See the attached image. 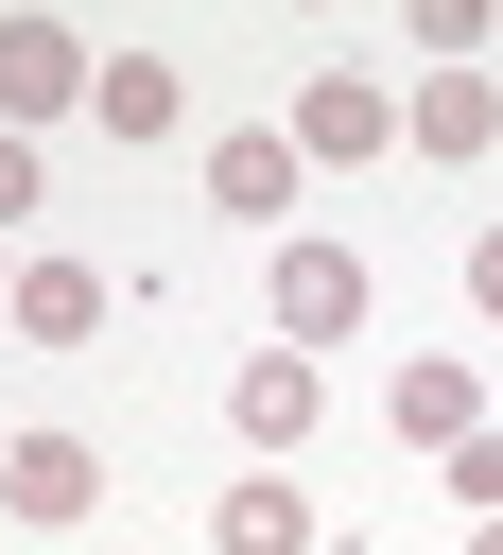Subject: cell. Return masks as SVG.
Returning <instances> with one entry per match:
<instances>
[{"mask_svg": "<svg viewBox=\"0 0 503 555\" xmlns=\"http://www.w3.org/2000/svg\"><path fill=\"white\" fill-rule=\"evenodd\" d=\"M260 312H278V347H312V364H330V347L382 312V260H364V243H330V225H295V243L260 260Z\"/></svg>", "mask_w": 503, "mask_h": 555, "instance_id": "obj_1", "label": "cell"}, {"mask_svg": "<svg viewBox=\"0 0 503 555\" xmlns=\"http://www.w3.org/2000/svg\"><path fill=\"white\" fill-rule=\"evenodd\" d=\"M87 87H104V52H87L69 17H0V139H35V121H87Z\"/></svg>", "mask_w": 503, "mask_h": 555, "instance_id": "obj_2", "label": "cell"}, {"mask_svg": "<svg viewBox=\"0 0 503 555\" xmlns=\"http://www.w3.org/2000/svg\"><path fill=\"white\" fill-rule=\"evenodd\" d=\"M278 139H295L312 173H364V156H399V87H364V69H312V87L278 104Z\"/></svg>", "mask_w": 503, "mask_h": 555, "instance_id": "obj_3", "label": "cell"}, {"mask_svg": "<svg viewBox=\"0 0 503 555\" xmlns=\"http://www.w3.org/2000/svg\"><path fill=\"white\" fill-rule=\"evenodd\" d=\"M87 503H104V451H87V434H17V451H0V520H17V538H69Z\"/></svg>", "mask_w": 503, "mask_h": 555, "instance_id": "obj_4", "label": "cell"}, {"mask_svg": "<svg viewBox=\"0 0 503 555\" xmlns=\"http://www.w3.org/2000/svg\"><path fill=\"white\" fill-rule=\"evenodd\" d=\"M312 416H330V382H312V347H260L243 382H225V434L278 468V451H312Z\"/></svg>", "mask_w": 503, "mask_h": 555, "instance_id": "obj_5", "label": "cell"}, {"mask_svg": "<svg viewBox=\"0 0 503 555\" xmlns=\"http://www.w3.org/2000/svg\"><path fill=\"white\" fill-rule=\"evenodd\" d=\"M382 434H399V451H434V468H451V451H468V434H486V382H468V364H451V347H416V364H399V382H382Z\"/></svg>", "mask_w": 503, "mask_h": 555, "instance_id": "obj_6", "label": "cell"}, {"mask_svg": "<svg viewBox=\"0 0 503 555\" xmlns=\"http://www.w3.org/2000/svg\"><path fill=\"white\" fill-rule=\"evenodd\" d=\"M486 139H503V87H486V69H416V87H399V156H451V173H468Z\"/></svg>", "mask_w": 503, "mask_h": 555, "instance_id": "obj_7", "label": "cell"}, {"mask_svg": "<svg viewBox=\"0 0 503 555\" xmlns=\"http://www.w3.org/2000/svg\"><path fill=\"white\" fill-rule=\"evenodd\" d=\"M295 191H312V156H295L278 121H243V139H208V208H225V225H295Z\"/></svg>", "mask_w": 503, "mask_h": 555, "instance_id": "obj_8", "label": "cell"}, {"mask_svg": "<svg viewBox=\"0 0 503 555\" xmlns=\"http://www.w3.org/2000/svg\"><path fill=\"white\" fill-rule=\"evenodd\" d=\"M208 555H347V538H330V520H312L278 468H243V486L208 503Z\"/></svg>", "mask_w": 503, "mask_h": 555, "instance_id": "obj_9", "label": "cell"}, {"mask_svg": "<svg viewBox=\"0 0 503 555\" xmlns=\"http://www.w3.org/2000/svg\"><path fill=\"white\" fill-rule=\"evenodd\" d=\"M87 121H104V139H139V156H156V139H173V121H191V69H173V52H104V87H87Z\"/></svg>", "mask_w": 503, "mask_h": 555, "instance_id": "obj_10", "label": "cell"}, {"mask_svg": "<svg viewBox=\"0 0 503 555\" xmlns=\"http://www.w3.org/2000/svg\"><path fill=\"white\" fill-rule=\"evenodd\" d=\"M104 312H121V278H87L69 243H35V260H17V330H35V347H87Z\"/></svg>", "mask_w": 503, "mask_h": 555, "instance_id": "obj_11", "label": "cell"}, {"mask_svg": "<svg viewBox=\"0 0 503 555\" xmlns=\"http://www.w3.org/2000/svg\"><path fill=\"white\" fill-rule=\"evenodd\" d=\"M451 503H468V520H503V416H486V434L451 451Z\"/></svg>", "mask_w": 503, "mask_h": 555, "instance_id": "obj_12", "label": "cell"}, {"mask_svg": "<svg viewBox=\"0 0 503 555\" xmlns=\"http://www.w3.org/2000/svg\"><path fill=\"white\" fill-rule=\"evenodd\" d=\"M35 208H52V156H35V139H0V225H35Z\"/></svg>", "mask_w": 503, "mask_h": 555, "instance_id": "obj_13", "label": "cell"}, {"mask_svg": "<svg viewBox=\"0 0 503 555\" xmlns=\"http://www.w3.org/2000/svg\"><path fill=\"white\" fill-rule=\"evenodd\" d=\"M468 312H486V330H503V225H486V243H468Z\"/></svg>", "mask_w": 503, "mask_h": 555, "instance_id": "obj_14", "label": "cell"}, {"mask_svg": "<svg viewBox=\"0 0 503 555\" xmlns=\"http://www.w3.org/2000/svg\"><path fill=\"white\" fill-rule=\"evenodd\" d=\"M468 555H503V520H468Z\"/></svg>", "mask_w": 503, "mask_h": 555, "instance_id": "obj_15", "label": "cell"}, {"mask_svg": "<svg viewBox=\"0 0 503 555\" xmlns=\"http://www.w3.org/2000/svg\"><path fill=\"white\" fill-rule=\"evenodd\" d=\"M0 312H17V260H0Z\"/></svg>", "mask_w": 503, "mask_h": 555, "instance_id": "obj_16", "label": "cell"}, {"mask_svg": "<svg viewBox=\"0 0 503 555\" xmlns=\"http://www.w3.org/2000/svg\"><path fill=\"white\" fill-rule=\"evenodd\" d=\"M0 451H17V434H0Z\"/></svg>", "mask_w": 503, "mask_h": 555, "instance_id": "obj_17", "label": "cell"}]
</instances>
